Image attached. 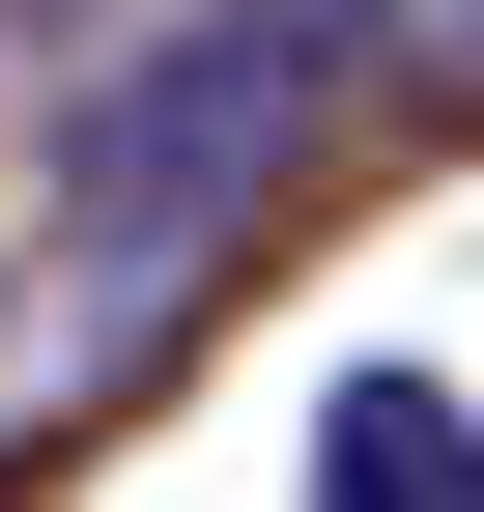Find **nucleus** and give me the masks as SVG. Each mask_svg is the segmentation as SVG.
Instances as JSON below:
<instances>
[{"mask_svg": "<svg viewBox=\"0 0 484 512\" xmlns=\"http://www.w3.org/2000/svg\"><path fill=\"white\" fill-rule=\"evenodd\" d=\"M371 57H399V0H200V29H143L114 114H86V171H57V200H86V313H57V342L143 370V313L285 200V143H314Z\"/></svg>", "mask_w": 484, "mask_h": 512, "instance_id": "nucleus-1", "label": "nucleus"}, {"mask_svg": "<svg viewBox=\"0 0 484 512\" xmlns=\"http://www.w3.org/2000/svg\"><path fill=\"white\" fill-rule=\"evenodd\" d=\"M0 29H86V0H0Z\"/></svg>", "mask_w": 484, "mask_h": 512, "instance_id": "nucleus-2", "label": "nucleus"}]
</instances>
